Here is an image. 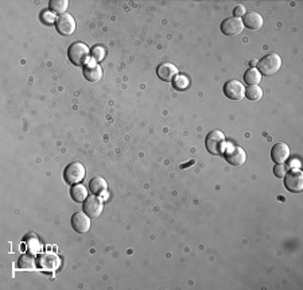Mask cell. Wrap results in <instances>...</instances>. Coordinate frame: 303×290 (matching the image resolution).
Listing matches in <instances>:
<instances>
[{
	"label": "cell",
	"instance_id": "cell-1",
	"mask_svg": "<svg viewBox=\"0 0 303 290\" xmlns=\"http://www.w3.org/2000/svg\"><path fill=\"white\" fill-rule=\"evenodd\" d=\"M282 68V58L279 54L271 53L268 56L263 57L258 62V70L263 76H273L277 74Z\"/></svg>",
	"mask_w": 303,
	"mask_h": 290
},
{
	"label": "cell",
	"instance_id": "cell-2",
	"mask_svg": "<svg viewBox=\"0 0 303 290\" xmlns=\"http://www.w3.org/2000/svg\"><path fill=\"white\" fill-rule=\"evenodd\" d=\"M68 57L73 65L85 66L89 60V47L82 42H74L69 46Z\"/></svg>",
	"mask_w": 303,
	"mask_h": 290
},
{
	"label": "cell",
	"instance_id": "cell-3",
	"mask_svg": "<svg viewBox=\"0 0 303 290\" xmlns=\"http://www.w3.org/2000/svg\"><path fill=\"white\" fill-rule=\"evenodd\" d=\"M206 149L213 155H221L225 150V135L223 131L213 130L206 135Z\"/></svg>",
	"mask_w": 303,
	"mask_h": 290
},
{
	"label": "cell",
	"instance_id": "cell-4",
	"mask_svg": "<svg viewBox=\"0 0 303 290\" xmlns=\"http://www.w3.org/2000/svg\"><path fill=\"white\" fill-rule=\"evenodd\" d=\"M64 178L69 185H77L85 178V168L80 162H73L68 165L64 172Z\"/></svg>",
	"mask_w": 303,
	"mask_h": 290
},
{
	"label": "cell",
	"instance_id": "cell-5",
	"mask_svg": "<svg viewBox=\"0 0 303 290\" xmlns=\"http://www.w3.org/2000/svg\"><path fill=\"white\" fill-rule=\"evenodd\" d=\"M284 178V187L286 189L294 193H299L303 191V173L300 170H290L286 173Z\"/></svg>",
	"mask_w": 303,
	"mask_h": 290
},
{
	"label": "cell",
	"instance_id": "cell-6",
	"mask_svg": "<svg viewBox=\"0 0 303 290\" xmlns=\"http://www.w3.org/2000/svg\"><path fill=\"white\" fill-rule=\"evenodd\" d=\"M225 160L228 161V164L233 165V166H241L245 164L246 153L240 146L229 145V147L225 151Z\"/></svg>",
	"mask_w": 303,
	"mask_h": 290
},
{
	"label": "cell",
	"instance_id": "cell-7",
	"mask_svg": "<svg viewBox=\"0 0 303 290\" xmlns=\"http://www.w3.org/2000/svg\"><path fill=\"white\" fill-rule=\"evenodd\" d=\"M102 201L96 196H88L87 200L84 201L82 210L91 219H97L102 214Z\"/></svg>",
	"mask_w": 303,
	"mask_h": 290
},
{
	"label": "cell",
	"instance_id": "cell-8",
	"mask_svg": "<svg viewBox=\"0 0 303 290\" xmlns=\"http://www.w3.org/2000/svg\"><path fill=\"white\" fill-rule=\"evenodd\" d=\"M224 95L231 100H242L245 97V88L237 80H231L224 85Z\"/></svg>",
	"mask_w": 303,
	"mask_h": 290
},
{
	"label": "cell",
	"instance_id": "cell-9",
	"mask_svg": "<svg viewBox=\"0 0 303 290\" xmlns=\"http://www.w3.org/2000/svg\"><path fill=\"white\" fill-rule=\"evenodd\" d=\"M76 19L72 15H69V14L58 16L57 22H56V29L62 35H72L76 31Z\"/></svg>",
	"mask_w": 303,
	"mask_h": 290
},
{
	"label": "cell",
	"instance_id": "cell-10",
	"mask_svg": "<svg viewBox=\"0 0 303 290\" xmlns=\"http://www.w3.org/2000/svg\"><path fill=\"white\" fill-rule=\"evenodd\" d=\"M244 30V24L240 18H227L221 23V31L223 34L228 35V37H236V35L241 34Z\"/></svg>",
	"mask_w": 303,
	"mask_h": 290
},
{
	"label": "cell",
	"instance_id": "cell-11",
	"mask_svg": "<svg viewBox=\"0 0 303 290\" xmlns=\"http://www.w3.org/2000/svg\"><path fill=\"white\" fill-rule=\"evenodd\" d=\"M39 268L43 269V270L47 271H54L60 268L61 259L57 254H53V252H45V254H41L38 259Z\"/></svg>",
	"mask_w": 303,
	"mask_h": 290
},
{
	"label": "cell",
	"instance_id": "cell-12",
	"mask_svg": "<svg viewBox=\"0 0 303 290\" xmlns=\"http://www.w3.org/2000/svg\"><path fill=\"white\" fill-rule=\"evenodd\" d=\"M72 227L77 232H88L91 229V218L85 212H76L72 216Z\"/></svg>",
	"mask_w": 303,
	"mask_h": 290
},
{
	"label": "cell",
	"instance_id": "cell-13",
	"mask_svg": "<svg viewBox=\"0 0 303 290\" xmlns=\"http://www.w3.org/2000/svg\"><path fill=\"white\" fill-rule=\"evenodd\" d=\"M156 73H158V77L160 80L170 83V81H173L175 77L178 76V68L174 64H171V62H163V64L158 66Z\"/></svg>",
	"mask_w": 303,
	"mask_h": 290
},
{
	"label": "cell",
	"instance_id": "cell-14",
	"mask_svg": "<svg viewBox=\"0 0 303 290\" xmlns=\"http://www.w3.org/2000/svg\"><path fill=\"white\" fill-rule=\"evenodd\" d=\"M290 154H291L290 147L283 142L277 143L271 150V158L275 164H284L290 158Z\"/></svg>",
	"mask_w": 303,
	"mask_h": 290
},
{
	"label": "cell",
	"instance_id": "cell-15",
	"mask_svg": "<svg viewBox=\"0 0 303 290\" xmlns=\"http://www.w3.org/2000/svg\"><path fill=\"white\" fill-rule=\"evenodd\" d=\"M82 73H84V77H85L88 81H91V83L100 81L102 77L101 66H100L96 61L88 62L87 65L84 66Z\"/></svg>",
	"mask_w": 303,
	"mask_h": 290
},
{
	"label": "cell",
	"instance_id": "cell-16",
	"mask_svg": "<svg viewBox=\"0 0 303 290\" xmlns=\"http://www.w3.org/2000/svg\"><path fill=\"white\" fill-rule=\"evenodd\" d=\"M242 24H245L250 30H259L263 27V16L258 12H248L244 15Z\"/></svg>",
	"mask_w": 303,
	"mask_h": 290
},
{
	"label": "cell",
	"instance_id": "cell-17",
	"mask_svg": "<svg viewBox=\"0 0 303 290\" xmlns=\"http://www.w3.org/2000/svg\"><path fill=\"white\" fill-rule=\"evenodd\" d=\"M106 188H108V183L102 177H93L89 182V191L93 195H101L106 191Z\"/></svg>",
	"mask_w": 303,
	"mask_h": 290
},
{
	"label": "cell",
	"instance_id": "cell-18",
	"mask_svg": "<svg viewBox=\"0 0 303 290\" xmlns=\"http://www.w3.org/2000/svg\"><path fill=\"white\" fill-rule=\"evenodd\" d=\"M70 196H72V199L74 200L76 202L85 201L88 197V189L84 187V185H80V183H77V185H72V189H70Z\"/></svg>",
	"mask_w": 303,
	"mask_h": 290
},
{
	"label": "cell",
	"instance_id": "cell-19",
	"mask_svg": "<svg viewBox=\"0 0 303 290\" xmlns=\"http://www.w3.org/2000/svg\"><path fill=\"white\" fill-rule=\"evenodd\" d=\"M244 81L248 85H258L262 81V74L256 68H251L244 74Z\"/></svg>",
	"mask_w": 303,
	"mask_h": 290
},
{
	"label": "cell",
	"instance_id": "cell-20",
	"mask_svg": "<svg viewBox=\"0 0 303 290\" xmlns=\"http://www.w3.org/2000/svg\"><path fill=\"white\" fill-rule=\"evenodd\" d=\"M37 259L33 254H23L19 259V269L22 270H34Z\"/></svg>",
	"mask_w": 303,
	"mask_h": 290
},
{
	"label": "cell",
	"instance_id": "cell-21",
	"mask_svg": "<svg viewBox=\"0 0 303 290\" xmlns=\"http://www.w3.org/2000/svg\"><path fill=\"white\" fill-rule=\"evenodd\" d=\"M50 11L53 12V14H61V15H64L65 11L68 10L69 7V2L68 0H51L49 3Z\"/></svg>",
	"mask_w": 303,
	"mask_h": 290
},
{
	"label": "cell",
	"instance_id": "cell-22",
	"mask_svg": "<svg viewBox=\"0 0 303 290\" xmlns=\"http://www.w3.org/2000/svg\"><path fill=\"white\" fill-rule=\"evenodd\" d=\"M263 91L259 85H250L248 89H245V97L246 99L252 100V101H258L262 99Z\"/></svg>",
	"mask_w": 303,
	"mask_h": 290
},
{
	"label": "cell",
	"instance_id": "cell-23",
	"mask_svg": "<svg viewBox=\"0 0 303 290\" xmlns=\"http://www.w3.org/2000/svg\"><path fill=\"white\" fill-rule=\"evenodd\" d=\"M24 242H26V246L29 247L30 251L38 252L39 250H41V243H39L35 235H29V236H26Z\"/></svg>",
	"mask_w": 303,
	"mask_h": 290
},
{
	"label": "cell",
	"instance_id": "cell-24",
	"mask_svg": "<svg viewBox=\"0 0 303 290\" xmlns=\"http://www.w3.org/2000/svg\"><path fill=\"white\" fill-rule=\"evenodd\" d=\"M190 85L189 78L185 76H177L174 78V88L178 89V91H182V89H186Z\"/></svg>",
	"mask_w": 303,
	"mask_h": 290
},
{
	"label": "cell",
	"instance_id": "cell-25",
	"mask_svg": "<svg viewBox=\"0 0 303 290\" xmlns=\"http://www.w3.org/2000/svg\"><path fill=\"white\" fill-rule=\"evenodd\" d=\"M92 56L95 58L96 62H100L104 60L105 57V50L102 49L101 46H95L93 49H92Z\"/></svg>",
	"mask_w": 303,
	"mask_h": 290
},
{
	"label": "cell",
	"instance_id": "cell-26",
	"mask_svg": "<svg viewBox=\"0 0 303 290\" xmlns=\"http://www.w3.org/2000/svg\"><path fill=\"white\" fill-rule=\"evenodd\" d=\"M287 165L284 164H277L275 165V168H273V174L278 177V178H283L286 176V173H287Z\"/></svg>",
	"mask_w": 303,
	"mask_h": 290
},
{
	"label": "cell",
	"instance_id": "cell-27",
	"mask_svg": "<svg viewBox=\"0 0 303 290\" xmlns=\"http://www.w3.org/2000/svg\"><path fill=\"white\" fill-rule=\"evenodd\" d=\"M42 22L46 23V24H53V23L57 22L56 19V15H54L51 11H45L42 12Z\"/></svg>",
	"mask_w": 303,
	"mask_h": 290
},
{
	"label": "cell",
	"instance_id": "cell-28",
	"mask_svg": "<svg viewBox=\"0 0 303 290\" xmlns=\"http://www.w3.org/2000/svg\"><path fill=\"white\" fill-rule=\"evenodd\" d=\"M245 14H246L245 6H242V4L236 6V8L233 10V15H235V18H240V16H244Z\"/></svg>",
	"mask_w": 303,
	"mask_h": 290
}]
</instances>
